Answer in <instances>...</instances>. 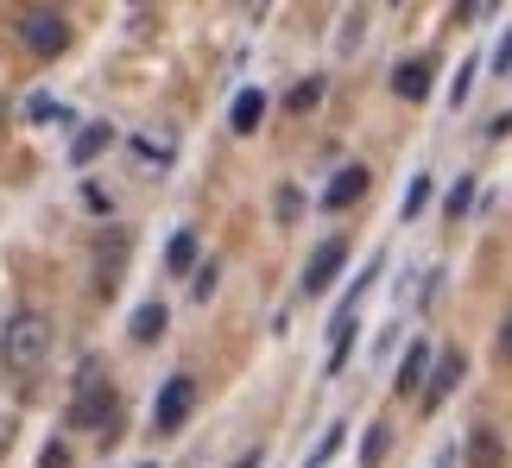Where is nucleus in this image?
<instances>
[{
  "label": "nucleus",
  "mask_w": 512,
  "mask_h": 468,
  "mask_svg": "<svg viewBox=\"0 0 512 468\" xmlns=\"http://www.w3.org/2000/svg\"><path fill=\"white\" fill-rule=\"evenodd\" d=\"M51 342H57V329H51L45 310H19V317L0 329V367L19 374V380H32L38 367L51 361Z\"/></svg>",
  "instance_id": "obj_1"
},
{
  "label": "nucleus",
  "mask_w": 512,
  "mask_h": 468,
  "mask_svg": "<svg viewBox=\"0 0 512 468\" xmlns=\"http://www.w3.org/2000/svg\"><path fill=\"white\" fill-rule=\"evenodd\" d=\"M19 45L51 64V57L70 51V19L57 13V7H26V13H19Z\"/></svg>",
  "instance_id": "obj_2"
},
{
  "label": "nucleus",
  "mask_w": 512,
  "mask_h": 468,
  "mask_svg": "<svg viewBox=\"0 0 512 468\" xmlns=\"http://www.w3.org/2000/svg\"><path fill=\"white\" fill-rule=\"evenodd\" d=\"M114 412H121V399H114V386L108 380H83V386H76V399H70V431H108V424H114Z\"/></svg>",
  "instance_id": "obj_3"
},
{
  "label": "nucleus",
  "mask_w": 512,
  "mask_h": 468,
  "mask_svg": "<svg viewBox=\"0 0 512 468\" xmlns=\"http://www.w3.org/2000/svg\"><path fill=\"white\" fill-rule=\"evenodd\" d=\"M190 412H196V380H190V374H171V386L159 393V405H152V424L171 437V431H184Z\"/></svg>",
  "instance_id": "obj_4"
},
{
  "label": "nucleus",
  "mask_w": 512,
  "mask_h": 468,
  "mask_svg": "<svg viewBox=\"0 0 512 468\" xmlns=\"http://www.w3.org/2000/svg\"><path fill=\"white\" fill-rule=\"evenodd\" d=\"M121 260H127V234L121 228H102L95 234V291H114V272H121Z\"/></svg>",
  "instance_id": "obj_5"
},
{
  "label": "nucleus",
  "mask_w": 512,
  "mask_h": 468,
  "mask_svg": "<svg viewBox=\"0 0 512 468\" xmlns=\"http://www.w3.org/2000/svg\"><path fill=\"white\" fill-rule=\"evenodd\" d=\"M462 348H443V355H437V367H430V386H424V412H437V405L449 399V393H456V380H462Z\"/></svg>",
  "instance_id": "obj_6"
},
{
  "label": "nucleus",
  "mask_w": 512,
  "mask_h": 468,
  "mask_svg": "<svg viewBox=\"0 0 512 468\" xmlns=\"http://www.w3.org/2000/svg\"><path fill=\"white\" fill-rule=\"evenodd\" d=\"M348 260V241H323L317 253H310V266H304V291H329L336 285V272Z\"/></svg>",
  "instance_id": "obj_7"
},
{
  "label": "nucleus",
  "mask_w": 512,
  "mask_h": 468,
  "mask_svg": "<svg viewBox=\"0 0 512 468\" xmlns=\"http://www.w3.org/2000/svg\"><path fill=\"white\" fill-rule=\"evenodd\" d=\"M430 367H437L430 342H411V348H405V361H399V380H392V386H399L405 399H424V374H430Z\"/></svg>",
  "instance_id": "obj_8"
},
{
  "label": "nucleus",
  "mask_w": 512,
  "mask_h": 468,
  "mask_svg": "<svg viewBox=\"0 0 512 468\" xmlns=\"http://www.w3.org/2000/svg\"><path fill=\"white\" fill-rule=\"evenodd\" d=\"M361 197H367V165H342L336 184L323 190V209H354Z\"/></svg>",
  "instance_id": "obj_9"
},
{
  "label": "nucleus",
  "mask_w": 512,
  "mask_h": 468,
  "mask_svg": "<svg viewBox=\"0 0 512 468\" xmlns=\"http://www.w3.org/2000/svg\"><path fill=\"white\" fill-rule=\"evenodd\" d=\"M392 95H399V102H424L430 95V64L424 57H411V64L392 70Z\"/></svg>",
  "instance_id": "obj_10"
},
{
  "label": "nucleus",
  "mask_w": 512,
  "mask_h": 468,
  "mask_svg": "<svg viewBox=\"0 0 512 468\" xmlns=\"http://www.w3.org/2000/svg\"><path fill=\"white\" fill-rule=\"evenodd\" d=\"M468 462H475V468H506V443L487 431V424H475V437H468Z\"/></svg>",
  "instance_id": "obj_11"
},
{
  "label": "nucleus",
  "mask_w": 512,
  "mask_h": 468,
  "mask_svg": "<svg viewBox=\"0 0 512 468\" xmlns=\"http://www.w3.org/2000/svg\"><path fill=\"white\" fill-rule=\"evenodd\" d=\"M260 114H266V95H260V89H241V95H234V114H228V121H234V133H253V127H260Z\"/></svg>",
  "instance_id": "obj_12"
},
{
  "label": "nucleus",
  "mask_w": 512,
  "mask_h": 468,
  "mask_svg": "<svg viewBox=\"0 0 512 468\" xmlns=\"http://www.w3.org/2000/svg\"><path fill=\"white\" fill-rule=\"evenodd\" d=\"M108 146H114V127H83V133H76V146H70V159L89 165V159H102Z\"/></svg>",
  "instance_id": "obj_13"
},
{
  "label": "nucleus",
  "mask_w": 512,
  "mask_h": 468,
  "mask_svg": "<svg viewBox=\"0 0 512 468\" xmlns=\"http://www.w3.org/2000/svg\"><path fill=\"white\" fill-rule=\"evenodd\" d=\"M165 336V304H140L133 310V342H159Z\"/></svg>",
  "instance_id": "obj_14"
},
{
  "label": "nucleus",
  "mask_w": 512,
  "mask_h": 468,
  "mask_svg": "<svg viewBox=\"0 0 512 468\" xmlns=\"http://www.w3.org/2000/svg\"><path fill=\"white\" fill-rule=\"evenodd\" d=\"M165 266H171V272H190V266H196V234H171Z\"/></svg>",
  "instance_id": "obj_15"
},
{
  "label": "nucleus",
  "mask_w": 512,
  "mask_h": 468,
  "mask_svg": "<svg viewBox=\"0 0 512 468\" xmlns=\"http://www.w3.org/2000/svg\"><path fill=\"white\" fill-rule=\"evenodd\" d=\"M317 102H323V76H310V83H298V89L285 95V108H291V114H310Z\"/></svg>",
  "instance_id": "obj_16"
},
{
  "label": "nucleus",
  "mask_w": 512,
  "mask_h": 468,
  "mask_svg": "<svg viewBox=\"0 0 512 468\" xmlns=\"http://www.w3.org/2000/svg\"><path fill=\"white\" fill-rule=\"evenodd\" d=\"M380 456H386V424H373L367 443H361V462H367V468H380Z\"/></svg>",
  "instance_id": "obj_17"
},
{
  "label": "nucleus",
  "mask_w": 512,
  "mask_h": 468,
  "mask_svg": "<svg viewBox=\"0 0 512 468\" xmlns=\"http://www.w3.org/2000/svg\"><path fill=\"white\" fill-rule=\"evenodd\" d=\"M272 209H279V222H298V216H304V197H298V190L285 184V190H279V203H272Z\"/></svg>",
  "instance_id": "obj_18"
},
{
  "label": "nucleus",
  "mask_w": 512,
  "mask_h": 468,
  "mask_svg": "<svg viewBox=\"0 0 512 468\" xmlns=\"http://www.w3.org/2000/svg\"><path fill=\"white\" fill-rule=\"evenodd\" d=\"M468 203H475V178H462L456 190H449V216H468Z\"/></svg>",
  "instance_id": "obj_19"
},
{
  "label": "nucleus",
  "mask_w": 512,
  "mask_h": 468,
  "mask_svg": "<svg viewBox=\"0 0 512 468\" xmlns=\"http://www.w3.org/2000/svg\"><path fill=\"white\" fill-rule=\"evenodd\" d=\"M424 203H430V178H418V184H411V190H405V216H418V209H424Z\"/></svg>",
  "instance_id": "obj_20"
},
{
  "label": "nucleus",
  "mask_w": 512,
  "mask_h": 468,
  "mask_svg": "<svg viewBox=\"0 0 512 468\" xmlns=\"http://www.w3.org/2000/svg\"><path fill=\"white\" fill-rule=\"evenodd\" d=\"M468 83H475V57L462 64V76H456V89H449V102H468Z\"/></svg>",
  "instance_id": "obj_21"
},
{
  "label": "nucleus",
  "mask_w": 512,
  "mask_h": 468,
  "mask_svg": "<svg viewBox=\"0 0 512 468\" xmlns=\"http://www.w3.org/2000/svg\"><path fill=\"white\" fill-rule=\"evenodd\" d=\"M215 279H222V266H196V298H209Z\"/></svg>",
  "instance_id": "obj_22"
},
{
  "label": "nucleus",
  "mask_w": 512,
  "mask_h": 468,
  "mask_svg": "<svg viewBox=\"0 0 512 468\" xmlns=\"http://www.w3.org/2000/svg\"><path fill=\"white\" fill-rule=\"evenodd\" d=\"M487 13H494V0H468V7H456L462 26H468V19H487Z\"/></svg>",
  "instance_id": "obj_23"
},
{
  "label": "nucleus",
  "mask_w": 512,
  "mask_h": 468,
  "mask_svg": "<svg viewBox=\"0 0 512 468\" xmlns=\"http://www.w3.org/2000/svg\"><path fill=\"white\" fill-rule=\"evenodd\" d=\"M361 45V13H348V26H342V51Z\"/></svg>",
  "instance_id": "obj_24"
},
{
  "label": "nucleus",
  "mask_w": 512,
  "mask_h": 468,
  "mask_svg": "<svg viewBox=\"0 0 512 468\" xmlns=\"http://www.w3.org/2000/svg\"><path fill=\"white\" fill-rule=\"evenodd\" d=\"M494 70H512V32H506V45H500V57H494Z\"/></svg>",
  "instance_id": "obj_25"
},
{
  "label": "nucleus",
  "mask_w": 512,
  "mask_h": 468,
  "mask_svg": "<svg viewBox=\"0 0 512 468\" xmlns=\"http://www.w3.org/2000/svg\"><path fill=\"white\" fill-rule=\"evenodd\" d=\"M500 355L512 361V317H506V329H500Z\"/></svg>",
  "instance_id": "obj_26"
},
{
  "label": "nucleus",
  "mask_w": 512,
  "mask_h": 468,
  "mask_svg": "<svg viewBox=\"0 0 512 468\" xmlns=\"http://www.w3.org/2000/svg\"><path fill=\"white\" fill-rule=\"evenodd\" d=\"M234 468H260V450H247V456H241V462H234Z\"/></svg>",
  "instance_id": "obj_27"
},
{
  "label": "nucleus",
  "mask_w": 512,
  "mask_h": 468,
  "mask_svg": "<svg viewBox=\"0 0 512 468\" xmlns=\"http://www.w3.org/2000/svg\"><path fill=\"white\" fill-rule=\"evenodd\" d=\"M437 468H456V456H449V450H443V456H437Z\"/></svg>",
  "instance_id": "obj_28"
},
{
  "label": "nucleus",
  "mask_w": 512,
  "mask_h": 468,
  "mask_svg": "<svg viewBox=\"0 0 512 468\" xmlns=\"http://www.w3.org/2000/svg\"><path fill=\"white\" fill-rule=\"evenodd\" d=\"M0 127H7V95H0Z\"/></svg>",
  "instance_id": "obj_29"
},
{
  "label": "nucleus",
  "mask_w": 512,
  "mask_h": 468,
  "mask_svg": "<svg viewBox=\"0 0 512 468\" xmlns=\"http://www.w3.org/2000/svg\"><path fill=\"white\" fill-rule=\"evenodd\" d=\"M146 468H152V462H146Z\"/></svg>",
  "instance_id": "obj_30"
}]
</instances>
